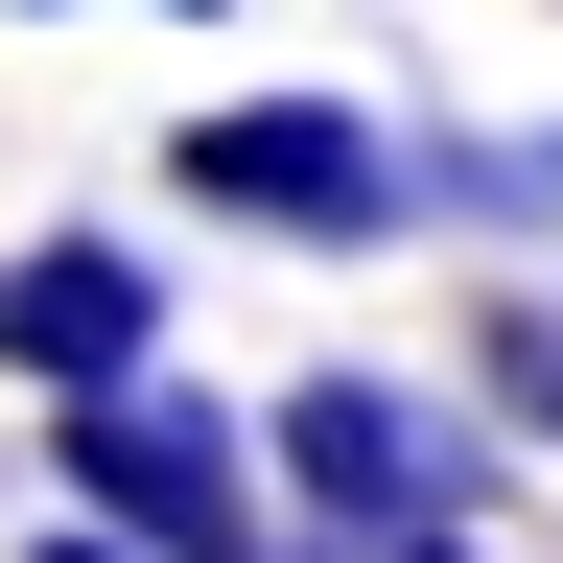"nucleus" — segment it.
<instances>
[{"label": "nucleus", "instance_id": "obj_1", "mask_svg": "<svg viewBox=\"0 0 563 563\" xmlns=\"http://www.w3.org/2000/svg\"><path fill=\"white\" fill-rule=\"evenodd\" d=\"M258 446H282V517L422 563V540H493V446H517V422L422 399V376H376V352H306V376L258 399Z\"/></svg>", "mask_w": 563, "mask_h": 563}, {"label": "nucleus", "instance_id": "obj_2", "mask_svg": "<svg viewBox=\"0 0 563 563\" xmlns=\"http://www.w3.org/2000/svg\"><path fill=\"white\" fill-rule=\"evenodd\" d=\"M47 517H118L141 563H282V446L188 376H118V399H47Z\"/></svg>", "mask_w": 563, "mask_h": 563}, {"label": "nucleus", "instance_id": "obj_3", "mask_svg": "<svg viewBox=\"0 0 563 563\" xmlns=\"http://www.w3.org/2000/svg\"><path fill=\"white\" fill-rule=\"evenodd\" d=\"M165 188L235 211V235H282V258H376V235H422V141L352 118V95H211V118L165 141Z\"/></svg>", "mask_w": 563, "mask_h": 563}, {"label": "nucleus", "instance_id": "obj_4", "mask_svg": "<svg viewBox=\"0 0 563 563\" xmlns=\"http://www.w3.org/2000/svg\"><path fill=\"white\" fill-rule=\"evenodd\" d=\"M0 376H24V399L165 376V258H141V235H0Z\"/></svg>", "mask_w": 563, "mask_h": 563}, {"label": "nucleus", "instance_id": "obj_5", "mask_svg": "<svg viewBox=\"0 0 563 563\" xmlns=\"http://www.w3.org/2000/svg\"><path fill=\"white\" fill-rule=\"evenodd\" d=\"M446 376H470L493 422H517V446H563V282H493V306H470V352H446Z\"/></svg>", "mask_w": 563, "mask_h": 563}, {"label": "nucleus", "instance_id": "obj_6", "mask_svg": "<svg viewBox=\"0 0 563 563\" xmlns=\"http://www.w3.org/2000/svg\"><path fill=\"white\" fill-rule=\"evenodd\" d=\"M422 211H493V235H540V211H563V118H540V141H470V118H446V141H422Z\"/></svg>", "mask_w": 563, "mask_h": 563}, {"label": "nucleus", "instance_id": "obj_7", "mask_svg": "<svg viewBox=\"0 0 563 563\" xmlns=\"http://www.w3.org/2000/svg\"><path fill=\"white\" fill-rule=\"evenodd\" d=\"M0 563H141V540L118 517H47V540H0Z\"/></svg>", "mask_w": 563, "mask_h": 563}, {"label": "nucleus", "instance_id": "obj_8", "mask_svg": "<svg viewBox=\"0 0 563 563\" xmlns=\"http://www.w3.org/2000/svg\"><path fill=\"white\" fill-rule=\"evenodd\" d=\"M24 24H211V0H24Z\"/></svg>", "mask_w": 563, "mask_h": 563}, {"label": "nucleus", "instance_id": "obj_9", "mask_svg": "<svg viewBox=\"0 0 563 563\" xmlns=\"http://www.w3.org/2000/svg\"><path fill=\"white\" fill-rule=\"evenodd\" d=\"M282 563H376V540H329V517H282Z\"/></svg>", "mask_w": 563, "mask_h": 563}, {"label": "nucleus", "instance_id": "obj_10", "mask_svg": "<svg viewBox=\"0 0 563 563\" xmlns=\"http://www.w3.org/2000/svg\"><path fill=\"white\" fill-rule=\"evenodd\" d=\"M422 563H517V540H422Z\"/></svg>", "mask_w": 563, "mask_h": 563}]
</instances>
